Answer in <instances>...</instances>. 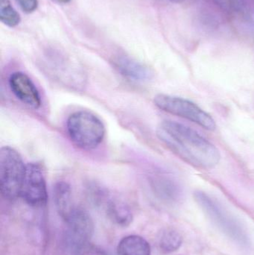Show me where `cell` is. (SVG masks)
Here are the masks:
<instances>
[{"label": "cell", "mask_w": 254, "mask_h": 255, "mask_svg": "<svg viewBox=\"0 0 254 255\" xmlns=\"http://www.w3.org/2000/svg\"><path fill=\"white\" fill-rule=\"evenodd\" d=\"M150 183L153 191L161 200L176 203L181 199V187L172 177L166 174H155L151 178Z\"/></svg>", "instance_id": "cell-10"}, {"label": "cell", "mask_w": 254, "mask_h": 255, "mask_svg": "<svg viewBox=\"0 0 254 255\" xmlns=\"http://www.w3.org/2000/svg\"><path fill=\"white\" fill-rule=\"evenodd\" d=\"M118 255H151L148 241L139 235H129L121 240L117 247Z\"/></svg>", "instance_id": "cell-12"}, {"label": "cell", "mask_w": 254, "mask_h": 255, "mask_svg": "<svg viewBox=\"0 0 254 255\" xmlns=\"http://www.w3.org/2000/svg\"><path fill=\"white\" fill-rule=\"evenodd\" d=\"M195 201L212 223L228 238L241 247H249L251 239L246 228L223 205L204 192L197 191Z\"/></svg>", "instance_id": "cell-2"}, {"label": "cell", "mask_w": 254, "mask_h": 255, "mask_svg": "<svg viewBox=\"0 0 254 255\" xmlns=\"http://www.w3.org/2000/svg\"><path fill=\"white\" fill-rule=\"evenodd\" d=\"M154 103L158 109L164 112L187 120L207 130H213L216 128V122L213 118L189 100L166 94H158L154 99Z\"/></svg>", "instance_id": "cell-6"}, {"label": "cell", "mask_w": 254, "mask_h": 255, "mask_svg": "<svg viewBox=\"0 0 254 255\" xmlns=\"http://www.w3.org/2000/svg\"><path fill=\"white\" fill-rule=\"evenodd\" d=\"M113 63L117 71L131 82L144 83L152 79L150 69L131 57L119 55L113 59Z\"/></svg>", "instance_id": "cell-9"}, {"label": "cell", "mask_w": 254, "mask_h": 255, "mask_svg": "<svg viewBox=\"0 0 254 255\" xmlns=\"http://www.w3.org/2000/svg\"><path fill=\"white\" fill-rule=\"evenodd\" d=\"M26 165L17 151L10 146L0 150V190L4 199L15 200L20 196Z\"/></svg>", "instance_id": "cell-4"}, {"label": "cell", "mask_w": 254, "mask_h": 255, "mask_svg": "<svg viewBox=\"0 0 254 255\" xmlns=\"http://www.w3.org/2000/svg\"><path fill=\"white\" fill-rule=\"evenodd\" d=\"M22 11L31 13L35 11L38 7V0H16Z\"/></svg>", "instance_id": "cell-17"}, {"label": "cell", "mask_w": 254, "mask_h": 255, "mask_svg": "<svg viewBox=\"0 0 254 255\" xmlns=\"http://www.w3.org/2000/svg\"><path fill=\"white\" fill-rule=\"evenodd\" d=\"M66 223L64 241L66 248L75 255H80L89 247L94 232L90 215L85 210L75 206L64 219Z\"/></svg>", "instance_id": "cell-5"}, {"label": "cell", "mask_w": 254, "mask_h": 255, "mask_svg": "<svg viewBox=\"0 0 254 255\" xmlns=\"http://www.w3.org/2000/svg\"><path fill=\"white\" fill-rule=\"evenodd\" d=\"M98 200L104 204L106 212L110 220L118 226H127L132 221V213L128 205L117 199L109 198L108 195L104 190L98 189L96 190Z\"/></svg>", "instance_id": "cell-11"}, {"label": "cell", "mask_w": 254, "mask_h": 255, "mask_svg": "<svg viewBox=\"0 0 254 255\" xmlns=\"http://www.w3.org/2000/svg\"><path fill=\"white\" fill-rule=\"evenodd\" d=\"M79 255H107L101 249L95 247H88Z\"/></svg>", "instance_id": "cell-18"}, {"label": "cell", "mask_w": 254, "mask_h": 255, "mask_svg": "<svg viewBox=\"0 0 254 255\" xmlns=\"http://www.w3.org/2000/svg\"><path fill=\"white\" fill-rule=\"evenodd\" d=\"M67 129L72 142L85 150L98 147L106 133L105 127L101 120L86 111L76 112L70 115L67 121Z\"/></svg>", "instance_id": "cell-3"}, {"label": "cell", "mask_w": 254, "mask_h": 255, "mask_svg": "<svg viewBox=\"0 0 254 255\" xmlns=\"http://www.w3.org/2000/svg\"><path fill=\"white\" fill-rule=\"evenodd\" d=\"M0 19L7 26L13 28L19 25L21 18L12 6L10 0H0Z\"/></svg>", "instance_id": "cell-15"}, {"label": "cell", "mask_w": 254, "mask_h": 255, "mask_svg": "<svg viewBox=\"0 0 254 255\" xmlns=\"http://www.w3.org/2000/svg\"><path fill=\"white\" fill-rule=\"evenodd\" d=\"M53 1L61 3V4H67V3L70 2L71 0H53Z\"/></svg>", "instance_id": "cell-19"}, {"label": "cell", "mask_w": 254, "mask_h": 255, "mask_svg": "<svg viewBox=\"0 0 254 255\" xmlns=\"http://www.w3.org/2000/svg\"><path fill=\"white\" fill-rule=\"evenodd\" d=\"M9 86L15 97L31 109H37L41 106L40 93L34 82L22 72H15L9 78Z\"/></svg>", "instance_id": "cell-8"}, {"label": "cell", "mask_w": 254, "mask_h": 255, "mask_svg": "<svg viewBox=\"0 0 254 255\" xmlns=\"http://www.w3.org/2000/svg\"><path fill=\"white\" fill-rule=\"evenodd\" d=\"M54 200L57 211L63 219L75 208L72 200V190L67 182L57 183L54 189Z\"/></svg>", "instance_id": "cell-13"}, {"label": "cell", "mask_w": 254, "mask_h": 255, "mask_svg": "<svg viewBox=\"0 0 254 255\" xmlns=\"http://www.w3.org/2000/svg\"><path fill=\"white\" fill-rule=\"evenodd\" d=\"M213 1L221 10L231 14L243 11L246 5L245 0H213Z\"/></svg>", "instance_id": "cell-16"}, {"label": "cell", "mask_w": 254, "mask_h": 255, "mask_svg": "<svg viewBox=\"0 0 254 255\" xmlns=\"http://www.w3.org/2000/svg\"><path fill=\"white\" fill-rule=\"evenodd\" d=\"M183 244L181 235L174 229H167L160 238L159 245L164 253H172L180 248Z\"/></svg>", "instance_id": "cell-14"}, {"label": "cell", "mask_w": 254, "mask_h": 255, "mask_svg": "<svg viewBox=\"0 0 254 255\" xmlns=\"http://www.w3.org/2000/svg\"><path fill=\"white\" fill-rule=\"evenodd\" d=\"M19 198L27 205L34 208L44 206L47 202L46 179L41 167L37 163L26 165Z\"/></svg>", "instance_id": "cell-7"}, {"label": "cell", "mask_w": 254, "mask_h": 255, "mask_svg": "<svg viewBox=\"0 0 254 255\" xmlns=\"http://www.w3.org/2000/svg\"><path fill=\"white\" fill-rule=\"evenodd\" d=\"M170 1H180V0H170Z\"/></svg>", "instance_id": "cell-20"}, {"label": "cell", "mask_w": 254, "mask_h": 255, "mask_svg": "<svg viewBox=\"0 0 254 255\" xmlns=\"http://www.w3.org/2000/svg\"><path fill=\"white\" fill-rule=\"evenodd\" d=\"M157 134L176 155L195 167L212 169L220 161L219 149L196 130L183 124L164 121L158 127Z\"/></svg>", "instance_id": "cell-1"}]
</instances>
